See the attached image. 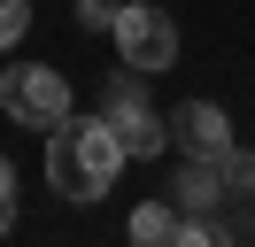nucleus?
<instances>
[{"mask_svg":"<svg viewBox=\"0 0 255 247\" xmlns=\"http://www.w3.org/2000/svg\"><path fill=\"white\" fill-rule=\"evenodd\" d=\"M124 162H131V154L116 147L109 116H62V124L47 131V185H54L62 201H78V209H93V201L116 185Z\"/></svg>","mask_w":255,"mask_h":247,"instance_id":"nucleus-1","label":"nucleus"},{"mask_svg":"<svg viewBox=\"0 0 255 247\" xmlns=\"http://www.w3.org/2000/svg\"><path fill=\"white\" fill-rule=\"evenodd\" d=\"M101 116H109L116 147H124L131 162H155V154L170 147V116H155V108H147V77H139V70H124V62H116V77H109Z\"/></svg>","mask_w":255,"mask_h":247,"instance_id":"nucleus-2","label":"nucleus"},{"mask_svg":"<svg viewBox=\"0 0 255 247\" xmlns=\"http://www.w3.org/2000/svg\"><path fill=\"white\" fill-rule=\"evenodd\" d=\"M0 108L23 124V131H54L62 116H78V93H70L62 70L47 62H16V70H0Z\"/></svg>","mask_w":255,"mask_h":247,"instance_id":"nucleus-3","label":"nucleus"},{"mask_svg":"<svg viewBox=\"0 0 255 247\" xmlns=\"http://www.w3.org/2000/svg\"><path fill=\"white\" fill-rule=\"evenodd\" d=\"M116 62L124 70H139V77H162L178 62V23H170V8H155V0H124V15H116Z\"/></svg>","mask_w":255,"mask_h":247,"instance_id":"nucleus-4","label":"nucleus"},{"mask_svg":"<svg viewBox=\"0 0 255 247\" xmlns=\"http://www.w3.org/2000/svg\"><path fill=\"white\" fill-rule=\"evenodd\" d=\"M170 147H178V154H201V162H217V154L232 147V116H224L217 101H186V108H170Z\"/></svg>","mask_w":255,"mask_h":247,"instance_id":"nucleus-5","label":"nucleus"},{"mask_svg":"<svg viewBox=\"0 0 255 247\" xmlns=\"http://www.w3.org/2000/svg\"><path fill=\"white\" fill-rule=\"evenodd\" d=\"M170 201H178L186 216H217V201H232V193H224L217 162H201V154H186V162H178V178H170Z\"/></svg>","mask_w":255,"mask_h":247,"instance_id":"nucleus-6","label":"nucleus"},{"mask_svg":"<svg viewBox=\"0 0 255 247\" xmlns=\"http://www.w3.org/2000/svg\"><path fill=\"white\" fill-rule=\"evenodd\" d=\"M178 232H186V209H178V201H139V209H131V240L139 247H170Z\"/></svg>","mask_w":255,"mask_h":247,"instance_id":"nucleus-7","label":"nucleus"},{"mask_svg":"<svg viewBox=\"0 0 255 247\" xmlns=\"http://www.w3.org/2000/svg\"><path fill=\"white\" fill-rule=\"evenodd\" d=\"M217 178H224V193H255V154L248 147H224L217 154Z\"/></svg>","mask_w":255,"mask_h":247,"instance_id":"nucleus-8","label":"nucleus"},{"mask_svg":"<svg viewBox=\"0 0 255 247\" xmlns=\"http://www.w3.org/2000/svg\"><path fill=\"white\" fill-rule=\"evenodd\" d=\"M23 31H31V0H0V54L23 46Z\"/></svg>","mask_w":255,"mask_h":247,"instance_id":"nucleus-9","label":"nucleus"},{"mask_svg":"<svg viewBox=\"0 0 255 247\" xmlns=\"http://www.w3.org/2000/svg\"><path fill=\"white\" fill-rule=\"evenodd\" d=\"M124 0H78V31H116Z\"/></svg>","mask_w":255,"mask_h":247,"instance_id":"nucleus-10","label":"nucleus"},{"mask_svg":"<svg viewBox=\"0 0 255 247\" xmlns=\"http://www.w3.org/2000/svg\"><path fill=\"white\" fill-rule=\"evenodd\" d=\"M0 209H16V162L0 154Z\"/></svg>","mask_w":255,"mask_h":247,"instance_id":"nucleus-11","label":"nucleus"},{"mask_svg":"<svg viewBox=\"0 0 255 247\" xmlns=\"http://www.w3.org/2000/svg\"><path fill=\"white\" fill-rule=\"evenodd\" d=\"M8 232H16V209H0V240H8Z\"/></svg>","mask_w":255,"mask_h":247,"instance_id":"nucleus-12","label":"nucleus"}]
</instances>
